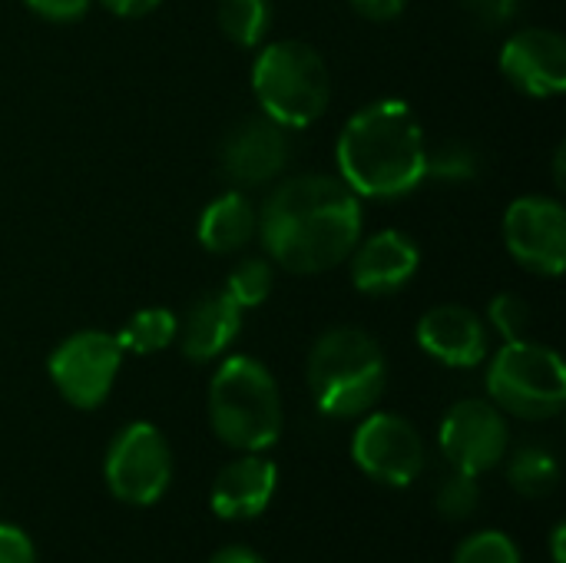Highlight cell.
<instances>
[{"instance_id":"1","label":"cell","mask_w":566,"mask_h":563,"mask_svg":"<svg viewBox=\"0 0 566 563\" xmlns=\"http://www.w3.org/2000/svg\"><path fill=\"white\" fill-rule=\"evenodd\" d=\"M259 232L275 265L302 275L328 272L358 246V196L335 176H295L265 199Z\"/></svg>"},{"instance_id":"2","label":"cell","mask_w":566,"mask_h":563,"mask_svg":"<svg viewBox=\"0 0 566 563\" xmlns=\"http://www.w3.org/2000/svg\"><path fill=\"white\" fill-rule=\"evenodd\" d=\"M342 183L355 196L395 199L428 176V143L401 100H378L352 116L338 136Z\"/></svg>"},{"instance_id":"3","label":"cell","mask_w":566,"mask_h":563,"mask_svg":"<svg viewBox=\"0 0 566 563\" xmlns=\"http://www.w3.org/2000/svg\"><path fill=\"white\" fill-rule=\"evenodd\" d=\"M209 421L232 451H269L282 435V395L272 372L245 355L226 358L209 385Z\"/></svg>"},{"instance_id":"4","label":"cell","mask_w":566,"mask_h":563,"mask_svg":"<svg viewBox=\"0 0 566 563\" xmlns=\"http://www.w3.org/2000/svg\"><path fill=\"white\" fill-rule=\"evenodd\" d=\"M381 345L361 329L325 332L308 355V392L328 418H361L385 395Z\"/></svg>"},{"instance_id":"5","label":"cell","mask_w":566,"mask_h":563,"mask_svg":"<svg viewBox=\"0 0 566 563\" xmlns=\"http://www.w3.org/2000/svg\"><path fill=\"white\" fill-rule=\"evenodd\" d=\"M252 90L269 119L282 126H308L328 110L332 76L315 46L279 40L255 60Z\"/></svg>"},{"instance_id":"6","label":"cell","mask_w":566,"mask_h":563,"mask_svg":"<svg viewBox=\"0 0 566 563\" xmlns=\"http://www.w3.org/2000/svg\"><path fill=\"white\" fill-rule=\"evenodd\" d=\"M491 402L514 418L547 421L566 405V368L547 345L517 338L507 342L488 368Z\"/></svg>"},{"instance_id":"7","label":"cell","mask_w":566,"mask_h":563,"mask_svg":"<svg viewBox=\"0 0 566 563\" xmlns=\"http://www.w3.org/2000/svg\"><path fill=\"white\" fill-rule=\"evenodd\" d=\"M106 491L129 508H153L172 484V451L163 431L149 421L126 425L106 448Z\"/></svg>"},{"instance_id":"8","label":"cell","mask_w":566,"mask_h":563,"mask_svg":"<svg viewBox=\"0 0 566 563\" xmlns=\"http://www.w3.org/2000/svg\"><path fill=\"white\" fill-rule=\"evenodd\" d=\"M119 365H123V348H119L116 335L76 332L56 345L46 368H50L56 392L73 408L93 411L109 398L113 382L119 375Z\"/></svg>"},{"instance_id":"9","label":"cell","mask_w":566,"mask_h":563,"mask_svg":"<svg viewBox=\"0 0 566 563\" xmlns=\"http://www.w3.org/2000/svg\"><path fill=\"white\" fill-rule=\"evenodd\" d=\"M352 458L371 481L385 488H408L421 478L428 465V448L408 418L378 411L355 428Z\"/></svg>"},{"instance_id":"10","label":"cell","mask_w":566,"mask_h":563,"mask_svg":"<svg viewBox=\"0 0 566 563\" xmlns=\"http://www.w3.org/2000/svg\"><path fill=\"white\" fill-rule=\"evenodd\" d=\"M438 445L451 468L481 478L507 458L511 428H507L504 411L494 402L464 398L444 415Z\"/></svg>"},{"instance_id":"11","label":"cell","mask_w":566,"mask_h":563,"mask_svg":"<svg viewBox=\"0 0 566 563\" xmlns=\"http://www.w3.org/2000/svg\"><path fill=\"white\" fill-rule=\"evenodd\" d=\"M504 242L524 269L560 275L566 265L564 206L544 196H524L511 202L504 216Z\"/></svg>"},{"instance_id":"12","label":"cell","mask_w":566,"mask_h":563,"mask_svg":"<svg viewBox=\"0 0 566 563\" xmlns=\"http://www.w3.org/2000/svg\"><path fill=\"white\" fill-rule=\"evenodd\" d=\"M289 153L285 126L269 116H252L222 139L219 166L235 186H265L289 166Z\"/></svg>"},{"instance_id":"13","label":"cell","mask_w":566,"mask_h":563,"mask_svg":"<svg viewBox=\"0 0 566 563\" xmlns=\"http://www.w3.org/2000/svg\"><path fill=\"white\" fill-rule=\"evenodd\" d=\"M501 73L531 96H557L566 90V40L557 30H521L501 50Z\"/></svg>"},{"instance_id":"14","label":"cell","mask_w":566,"mask_h":563,"mask_svg":"<svg viewBox=\"0 0 566 563\" xmlns=\"http://www.w3.org/2000/svg\"><path fill=\"white\" fill-rule=\"evenodd\" d=\"M279 488V468L262 455L229 461L209 491V508L219 521H255L269 511Z\"/></svg>"},{"instance_id":"15","label":"cell","mask_w":566,"mask_h":563,"mask_svg":"<svg viewBox=\"0 0 566 563\" xmlns=\"http://www.w3.org/2000/svg\"><path fill=\"white\" fill-rule=\"evenodd\" d=\"M418 345L451 368H474L488 358V325L464 305H438L418 322Z\"/></svg>"},{"instance_id":"16","label":"cell","mask_w":566,"mask_h":563,"mask_svg":"<svg viewBox=\"0 0 566 563\" xmlns=\"http://www.w3.org/2000/svg\"><path fill=\"white\" fill-rule=\"evenodd\" d=\"M352 282L365 295H391L418 272V249L408 236L385 229L352 249Z\"/></svg>"},{"instance_id":"17","label":"cell","mask_w":566,"mask_h":563,"mask_svg":"<svg viewBox=\"0 0 566 563\" xmlns=\"http://www.w3.org/2000/svg\"><path fill=\"white\" fill-rule=\"evenodd\" d=\"M239 325H242V305L222 289L199 299L182 319L176 335L189 362H212L235 342Z\"/></svg>"},{"instance_id":"18","label":"cell","mask_w":566,"mask_h":563,"mask_svg":"<svg viewBox=\"0 0 566 563\" xmlns=\"http://www.w3.org/2000/svg\"><path fill=\"white\" fill-rule=\"evenodd\" d=\"M255 226H259V216L249 196L226 192L206 206L199 219V242L216 256H229V252H239L255 236Z\"/></svg>"},{"instance_id":"19","label":"cell","mask_w":566,"mask_h":563,"mask_svg":"<svg viewBox=\"0 0 566 563\" xmlns=\"http://www.w3.org/2000/svg\"><path fill=\"white\" fill-rule=\"evenodd\" d=\"M507 481L521 498H547L560 484V465L547 448H517L507 461Z\"/></svg>"},{"instance_id":"20","label":"cell","mask_w":566,"mask_h":563,"mask_svg":"<svg viewBox=\"0 0 566 563\" xmlns=\"http://www.w3.org/2000/svg\"><path fill=\"white\" fill-rule=\"evenodd\" d=\"M179 332V319L169 309H143L136 312L116 335L123 352H136V355H156L163 348H169V342Z\"/></svg>"},{"instance_id":"21","label":"cell","mask_w":566,"mask_h":563,"mask_svg":"<svg viewBox=\"0 0 566 563\" xmlns=\"http://www.w3.org/2000/svg\"><path fill=\"white\" fill-rule=\"evenodd\" d=\"M269 0H219V27L239 46H255L269 30Z\"/></svg>"},{"instance_id":"22","label":"cell","mask_w":566,"mask_h":563,"mask_svg":"<svg viewBox=\"0 0 566 563\" xmlns=\"http://www.w3.org/2000/svg\"><path fill=\"white\" fill-rule=\"evenodd\" d=\"M481 504V488H478V475L458 471L451 468V475L441 478L438 494H434V511L444 521H468Z\"/></svg>"},{"instance_id":"23","label":"cell","mask_w":566,"mask_h":563,"mask_svg":"<svg viewBox=\"0 0 566 563\" xmlns=\"http://www.w3.org/2000/svg\"><path fill=\"white\" fill-rule=\"evenodd\" d=\"M272 282H275V272L265 259H245L232 269L229 282H226V292L242 305V309H255L269 299L272 292Z\"/></svg>"},{"instance_id":"24","label":"cell","mask_w":566,"mask_h":563,"mask_svg":"<svg viewBox=\"0 0 566 563\" xmlns=\"http://www.w3.org/2000/svg\"><path fill=\"white\" fill-rule=\"evenodd\" d=\"M451 563H521V551L504 531H478L458 544Z\"/></svg>"},{"instance_id":"25","label":"cell","mask_w":566,"mask_h":563,"mask_svg":"<svg viewBox=\"0 0 566 563\" xmlns=\"http://www.w3.org/2000/svg\"><path fill=\"white\" fill-rule=\"evenodd\" d=\"M488 319H491V325H494L507 342H517V338H524V335H527V325H531V305H527L521 295L504 292V295H497V299L488 305Z\"/></svg>"},{"instance_id":"26","label":"cell","mask_w":566,"mask_h":563,"mask_svg":"<svg viewBox=\"0 0 566 563\" xmlns=\"http://www.w3.org/2000/svg\"><path fill=\"white\" fill-rule=\"evenodd\" d=\"M428 173L441 179H471L478 173V156L461 143H444L428 153Z\"/></svg>"},{"instance_id":"27","label":"cell","mask_w":566,"mask_h":563,"mask_svg":"<svg viewBox=\"0 0 566 563\" xmlns=\"http://www.w3.org/2000/svg\"><path fill=\"white\" fill-rule=\"evenodd\" d=\"M461 3H464V13L474 23L491 30V27H504L521 10L524 0H461Z\"/></svg>"},{"instance_id":"28","label":"cell","mask_w":566,"mask_h":563,"mask_svg":"<svg viewBox=\"0 0 566 563\" xmlns=\"http://www.w3.org/2000/svg\"><path fill=\"white\" fill-rule=\"evenodd\" d=\"M0 563H36V548L27 531L0 524Z\"/></svg>"},{"instance_id":"29","label":"cell","mask_w":566,"mask_h":563,"mask_svg":"<svg viewBox=\"0 0 566 563\" xmlns=\"http://www.w3.org/2000/svg\"><path fill=\"white\" fill-rule=\"evenodd\" d=\"M33 13H40L43 20L53 23H70L80 20L90 10V0H23Z\"/></svg>"},{"instance_id":"30","label":"cell","mask_w":566,"mask_h":563,"mask_svg":"<svg viewBox=\"0 0 566 563\" xmlns=\"http://www.w3.org/2000/svg\"><path fill=\"white\" fill-rule=\"evenodd\" d=\"M352 7L368 20H395L408 7V0H352Z\"/></svg>"},{"instance_id":"31","label":"cell","mask_w":566,"mask_h":563,"mask_svg":"<svg viewBox=\"0 0 566 563\" xmlns=\"http://www.w3.org/2000/svg\"><path fill=\"white\" fill-rule=\"evenodd\" d=\"M206 563H265V557L245 544H229V548H219Z\"/></svg>"},{"instance_id":"32","label":"cell","mask_w":566,"mask_h":563,"mask_svg":"<svg viewBox=\"0 0 566 563\" xmlns=\"http://www.w3.org/2000/svg\"><path fill=\"white\" fill-rule=\"evenodd\" d=\"M113 13H119V17H143V13H149V10H156L163 0H103Z\"/></svg>"},{"instance_id":"33","label":"cell","mask_w":566,"mask_h":563,"mask_svg":"<svg viewBox=\"0 0 566 563\" xmlns=\"http://www.w3.org/2000/svg\"><path fill=\"white\" fill-rule=\"evenodd\" d=\"M564 541H566V528L564 524H557V528H554V534H551V557H554V563H566Z\"/></svg>"}]
</instances>
